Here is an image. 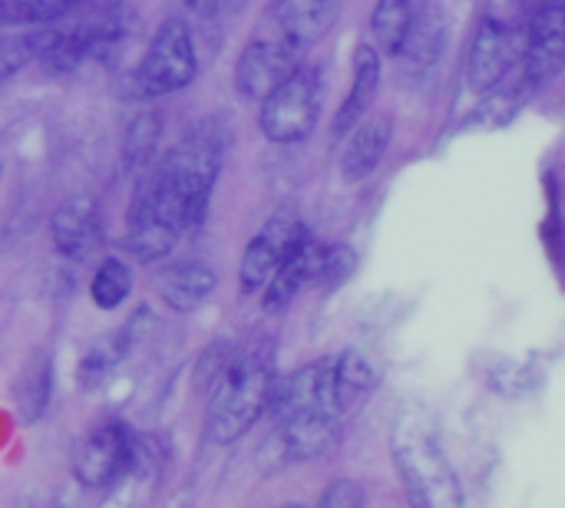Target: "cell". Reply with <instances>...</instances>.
I'll use <instances>...</instances> for the list:
<instances>
[{
	"instance_id": "1",
	"label": "cell",
	"mask_w": 565,
	"mask_h": 508,
	"mask_svg": "<svg viewBox=\"0 0 565 508\" xmlns=\"http://www.w3.org/2000/svg\"><path fill=\"white\" fill-rule=\"evenodd\" d=\"M275 383V350L268 341L235 350L212 383V400L205 413L209 440L228 446L238 436H245L268 413Z\"/></svg>"
},
{
	"instance_id": "2",
	"label": "cell",
	"mask_w": 565,
	"mask_h": 508,
	"mask_svg": "<svg viewBox=\"0 0 565 508\" xmlns=\"http://www.w3.org/2000/svg\"><path fill=\"white\" fill-rule=\"evenodd\" d=\"M434 417L424 407H407L391 436V456L407 496L424 508L463 506V486L440 446Z\"/></svg>"
},
{
	"instance_id": "3",
	"label": "cell",
	"mask_w": 565,
	"mask_h": 508,
	"mask_svg": "<svg viewBox=\"0 0 565 508\" xmlns=\"http://www.w3.org/2000/svg\"><path fill=\"white\" fill-rule=\"evenodd\" d=\"M222 169V142L212 132H192L182 142H175L152 169L149 175L185 208L192 228L205 218L212 188L218 182Z\"/></svg>"
},
{
	"instance_id": "4",
	"label": "cell",
	"mask_w": 565,
	"mask_h": 508,
	"mask_svg": "<svg viewBox=\"0 0 565 508\" xmlns=\"http://www.w3.org/2000/svg\"><path fill=\"white\" fill-rule=\"evenodd\" d=\"M195 76H199L195 40H192L189 26L172 17L156 30L142 60L129 73L126 96L129 99H159V96L192 86Z\"/></svg>"
},
{
	"instance_id": "5",
	"label": "cell",
	"mask_w": 565,
	"mask_h": 508,
	"mask_svg": "<svg viewBox=\"0 0 565 508\" xmlns=\"http://www.w3.org/2000/svg\"><path fill=\"white\" fill-rule=\"evenodd\" d=\"M126 33V13L119 3H103L79 17L66 30H43L40 66L50 76H66L93 56H106Z\"/></svg>"
},
{
	"instance_id": "6",
	"label": "cell",
	"mask_w": 565,
	"mask_h": 508,
	"mask_svg": "<svg viewBox=\"0 0 565 508\" xmlns=\"http://www.w3.org/2000/svg\"><path fill=\"white\" fill-rule=\"evenodd\" d=\"M321 116V73L301 63L288 79H281L258 109V129L275 145L305 142Z\"/></svg>"
},
{
	"instance_id": "7",
	"label": "cell",
	"mask_w": 565,
	"mask_h": 508,
	"mask_svg": "<svg viewBox=\"0 0 565 508\" xmlns=\"http://www.w3.org/2000/svg\"><path fill=\"white\" fill-rule=\"evenodd\" d=\"M136 436L119 420L96 423L73 453V476L83 489H109L136 466Z\"/></svg>"
},
{
	"instance_id": "8",
	"label": "cell",
	"mask_w": 565,
	"mask_h": 508,
	"mask_svg": "<svg viewBox=\"0 0 565 508\" xmlns=\"http://www.w3.org/2000/svg\"><path fill=\"white\" fill-rule=\"evenodd\" d=\"M268 413L275 423L298 420V417H341L344 420L348 410H344L341 393H338L334 357L305 364L301 370L278 380Z\"/></svg>"
},
{
	"instance_id": "9",
	"label": "cell",
	"mask_w": 565,
	"mask_h": 508,
	"mask_svg": "<svg viewBox=\"0 0 565 508\" xmlns=\"http://www.w3.org/2000/svg\"><path fill=\"white\" fill-rule=\"evenodd\" d=\"M301 63H305V50L288 36H281L278 30L271 36H255L245 43L235 63V93L252 102H262Z\"/></svg>"
},
{
	"instance_id": "10",
	"label": "cell",
	"mask_w": 565,
	"mask_h": 508,
	"mask_svg": "<svg viewBox=\"0 0 565 508\" xmlns=\"http://www.w3.org/2000/svg\"><path fill=\"white\" fill-rule=\"evenodd\" d=\"M308 235V228L295 218V215H271L248 241L245 255H242V268H238V284L242 294H258L265 291V284L275 278V271L281 268V261L291 255V248Z\"/></svg>"
},
{
	"instance_id": "11",
	"label": "cell",
	"mask_w": 565,
	"mask_h": 508,
	"mask_svg": "<svg viewBox=\"0 0 565 508\" xmlns=\"http://www.w3.org/2000/svg\"><path fill=\"white\" fill-rule=\"evenodd\" d=\"M526 40L503 23V20H483L480 30L473 33L470 56H467V83L473 93H490L497 89L507 73L516 66V56H523Z\"/></svg>"
},
{
	"instance_id": "12",
	"label": "cell",
	"mask_w": 565,
	"mask_h": 508,
	"mask_svg": "<svg viewBox=\"0 0 565 508\" xmlns=\"http://www.w3.org/2000/svg\"><path fill=\"white\" fill-rule=\"evenodd\" d=\"M565 66V0H546L526 33L523 79L536 89L553 83Z\"/></svg>"
},
{
	"instance_id": "13",
	"label": "cell",
	"mask_w": 565,
	"mask_h": 508,
	"mask_svg": "<svg viewBox=\"0 0 565 508\" xmlns=\"http://www.w3.org/2000/svg\"><path fill=\"white\" fill-rule=\"evenodd\" d=\"M50 238H53V248L66 261H86L99 248V241H103L99 202L93 195L66 198L53 212V218H50Z\"/></svg>"
},
{
	"instance_id": "14",
	"label": "cell",
	"mask_w": 565,
	"mask_h": 508,
	"mask_svg": "<svg viewBox=\"0 0 565 508\" xmlns=\"http://www.w3.org/2000/svg\"><path fill=\"white\" fill-rule=\"evenodd\" d=\"M324 255H328V245L305 235L291 255L281 261V268L275 271V278L265 284V294H262V307L268 314H278L285 311L308 284H315L321 278V268H324Z\"/></svg>"
},
{
	"instance_id": "15",
	"label": "cell",
	"mask_w": 565,
	"mask_h": 508,
	"mask_svg": "<svg viewBox=\"0 0 565 508\" xmlns=\"http://www.w3.org/2000/svg\"><path fill=\"white\" fill-rule=\"evenodd\" d=\"M391 136H394V119L387 112L361 119L348 132V145L341 152V179L348 185H358V182L371 179L377 172V165L384 162L387 149H391Z\"/></svg>"
},
{
	"instance_id": "16",
	"label": "cell",
	"mask_w": 565,
	"mask_h": 508,
	"mask_svg": "<svg viewBox=\"0 0 565 508\" xmlns=\"http://www.w3.org/2000/svg\"><path fill=\"white\" fill-rule=\"evenodd\" d=\"M152 324H149V311H139L129 324H122L119 331H113L109 337H103V341H96L86 354H83V360H79V367H76V380H79V387L83 390H96L129 354H132V347L146 337V331H149Z\"/></svg>"
},
{
	"instance_id": "17",
	"label": "cell",
	"mask_w": 565,
	"mask_h": 508,
	"mask_svg": "<svg viewBox=\"0 0 565 508\" xmlns=\"http://www.w3.org/2000/svg\"><path fill=\"white\" fill-rule=\"evenodd\" d=\"M377 89H381V50L371 43H358L354 66H351V89L331 122L334 136H348L367 116V109L377 99Z\"/></svg>"
},
{
	"instance_id": "18",
	"label": "cell",
	"mask_w": 565,
	"mask_h": 508,
	"mask_svg": "<svg viewBox=\"0 0 565 508\" xmlns=\"http://www.w3.org/2000/svg\"><path fill=\"white\" fill-rule=\"evenodd\" d=\"M338 7H341L338 0H275L271 20L281 36L308 50L328 36V30L338 20Z\"/></svg>"
},
{
	"instance_id": "19",
	"label": "cell",
	"mask_w": 565,
	"mask_h": 508,
	"mask_svg": "<svg viewBox=\"0 0 565 508\" xmlns=\"http://www.w3.org/2000/svg\"><path fill=\"white\" fill-rule=\"evenodd\" d=\"M156 288H159V298H162V304L169 311L195 314L202 304L212 301V294L218 288V278H215V271L205 261H182V264L166 268L159 274Z\"/></svg>"
},
{
	"instance_id": "20",
	"label": "cell",
	"mask_w": 565,
	"mask_h": 508,
	"mask_svg": "<svg viewBox=\"0 0 565 508\" xmlns=\"http://www.w3.org/2000/svg\"><path fill=\"white\" fill-rule=\"evenodd\" d=\"M285 460L308 463L331 453L341 440V417H298L275 423Z\"/></svg>"
},
{
	"instance_id": "21",
	"label": "cell",
	"mask_w": 565,
	"mask_h": 508,
	"mask_svg": "<svg viewBox=\"0 0 565 508\" xmlns=\"http://www.w3.org/2000/svg\"><path fill=\"white\" fill-rule=\"evenodd\" d=\"M444 46H447V13L437 3H430L424 10H414V20L407 26V36L397 56L411 69H427L440 60Z\"/></svg>"
},
{
	"instance_id": "22",
	"label": "cell",
	"mask_w": 565,
	"mask_h": 508,
	"mask_svg": "<svg viewBox=\"0 0 565 508\" xmlns=\"http://www.w3.org/2000/svg\"><path fill=\"white\" fill-rule=\"evenodd\" d=\"M50 393H53V364L46 354H36L33 360H26V367L13 383V407L20 420L36 423L50 407Z\"/></svg>"
},
{
	"instance_id": "23",
	"label": "cell",
	"mask_w": 565,
	"mask_h": 508,
	"mask_svg": "<svg viewBox=\"0 0 565 508\" xmlns=\"http://www.w3.org/2000/svg\"><path fill=\"white\" fill-rule=\"evenodd\" d=\"M334 377H338V393L344 410H351L354 403H361L377 383H381V367L358 347L344 350L334 357Z\"/></svg>"
},
{
	"instance_id": "24",
	"label": "cell",
	"mask_w": 565,
	"mask_h": 508,
	"mask_svg": "<svg viewBox=\"0 0 565 508\" xmlns=\"http://www.w3.org/2000/svg\"><path fill=\"white\" fill-rule=\"evenodd\" d=\"M159 132H162V119L152 109H139L122 129V165L139 169V165L152 162L156 145H159Z\"/></svg>"
},
{
	"instance_id": "25",
	"label": "cell",
	"mask_w": 565,
	"mask_h": 508,
	"mask_svg": "<svg viewBox=\"0 0 565 508\" xmlns=\"http://www.w3.org/2000/svg\"><path fill=\"white\" fill-rule=\"evenodd\" d=\"M132 294V268L119 258H106L89 278V301L99 311H116Z\"/></svg>"
},
{
	"instance_id": "26",
	"label": "cell",
	"mask_w": 565,
	"mask_h": 508,
	"mask_svg": "<svg viewBox=\"0 0 565 508\" xmlns=\"http://www.w3.org/2000/svg\"><path fill=\"white\" fill-rule=\"evenodd\" d=\"M414 0H377L374 13H371V30H374V40L384 53L397 56L404 36H407V26L414 20Z\"/></svg>"
},
{
	"instance_id": "27",
	"label": "cell",
	"mask_w": 565,
	"mask_h": 508,
	"mask_svg": "<svg viewBox=\"0 0 565 508\" xmlns=\"http://www.w3.org/2000/svg\"><path fill=\"white\" fill-rule=\"evenodd\" d=\"M530 93H533V86L523 79L520 86H507V89H490V96H487V102L473 112V126H480V129H503V126H510L516 116H520V109H523V102L530 99Z\"/></svg>"
},
{
	"instance_id": "28",
	"label": "cell",
	"mask_w": 565,
	"mask_h": 508,
	"mask_svg": "<svg viewBox=\"0 0 565 508\" xmlns=\"http://www.w3.org/2000/svg\"><path fill=\"white\" fill-rule=\"evenodd\" d=\"M40 43H43V30L10 33V36L0 33V86L40 56Z\"/></svg>"
},
{
	"instance_id": "29",
	"label": "cell",
	"mask_w": 565,
	"mask_h": 508,
	"mask_svg": "<svg viewBox=\"0 0 565 508\" xmlns=\"http://www.w3.org/2000/svg\"><path fill=\"white\" fill-rule=\"evenodd\" d=\"M83 3L86 0H7V17L10 23H20V26H43V23H56L70 17Z\"/></svg>"
},
{
	"instance_id": "30",
	"label": "cell",
	"mask_w": 565,
	"mask_h": 508,
	"mask_svg": "<svg viewBox=\"0 0 565 508\" xmlns=\"http://www.w3.org/2000/svg\"><path fill=\"white\" fill-rule=\"evenodd\" d=\"M354 268H358L354 248H348V245H328V255H324V268H321L318 284H324V288L334 291L338 284H344L354 274Z\"/></svg>"
},
{
	"instance_id": "31",
	"label": "cell",
	"mask_w": 565,
	"mask_h": 508,
	"mask_svg": "<svg viewBox=\"0 0 565 508\" xmlns=\"http://www.w3.org/2000/svg\"><path fill=\"white\" fill-rule=\"evenodd\" d=\"M321 506H364V489L351 479H338L324 489Z\"/></svg>"
},
{
	"instance_id": "32",
	"label": "cell",
	"mask_w": 565,
	"mask_h": 508,
	"mask_svg": "<svg viewBox=\"0 0 565 508\" xmlns=\"http://www.w3.org/2000/svg\"><path fill=\"white\" fill-rule=\"evenodd\" d=\"M185 7L202 20H218L225 13H232L238 7V0H185Z\"/></svg>"
},
{
	"instance_id": "33",
	"label": "cell",
	"mask_w": 565,
	"mask_h": 508,
	"mask_svg": "<svg viewBox=\"0 0 565 508\" xmlns=\"http://www.w3.org/2000/svg\"><path fill=\"white\" fill-rule=\"evenodd\" d=\"M10 26V17H7V0H0V30Z\"/></svg>"
},
{
	"instance_id": "34",
	"label": "cell",
	"mask_w": 565,
	"mask_h": 508,
	"mask_svg": "<svg viewBox=\"0 0 565 508\" xmlns=\"http://www.w3.org/2000/svg\"><path fill=\"white\" fill-rule=\"evenodd\" d=\"M0 172H3V165H0Z\"/></svg>"
}]
</instances>
